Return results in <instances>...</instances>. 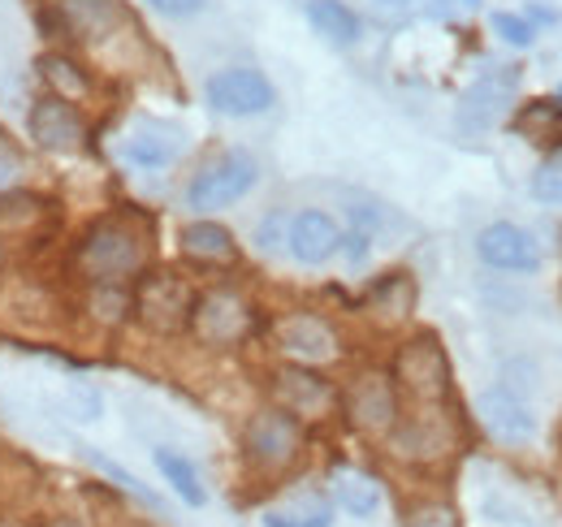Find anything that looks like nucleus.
<instances>
[{
    "label": "nucleus",
    "mask_w": 562,
    "mask_h": 527,
    "mask_svg": "<svg viewBox=\"0 0 562 527\" xmlns=\"http://www.w3.org/2000/svg\"><path fill=\"white\" fill-rule=\"evenodd\" d=\"M147 4L165 18H195V13H204L209 0H147Z\"/></svg>",
    "instance_id": "30"
},
{
    "label": "nucleus",
    "mask_w": 562,
    "mask_h": 527,
    "mask_svg": "<svg viewBox=\"0 0 562 527\" xmlns=\"http://www.w3.org/2000/svg\"><path fill=\"white\" fill-rule=\"evenodd\" d=\"M398 385L416 402L437 406L446 390H450V363H446V350L437 346V337H416L398 350V368H394Z\"/></svg>",
    "instance_id": "7"
},
{
    "label": "nucleus",
    "mask_w": 562,
    "mask_h": 527,
    "mask_svg": "<svg viewBox=\"0 0 562 527\" xmlns=\"http://www.w3.org/2000/svg\"><path fill=\"white\" fill-rule=\"evenodd\" d=\"M18 169H22V160H18L13 152H4V147H0V187H9V182L18 178Z\"/></svg>",
    "instance_id": "32"
},
{
    "label": "nucleus",
    "mask_w": 562,
    "mask_h": 527,
    "mask_svg": "<svg viewBox=\"0 0 562 527\" xmlns=\"http://www.w3.org/2000/svg\"><path fill=\"white\" fill-rule=\"evenodd\" d=\"M40 69H44L53 96H61V100H82L87 96V74H78V66L66 61V57H44Z\"/></svg>",
    "instance_id": "26"
},
{
    "label": "nucleus",
    "mask_w": 562,
    "mask_h": 527,
    "mask_svg": "<svg viewBox=\"0 0 562 527\" xmlns=\"http://www.w3.org/2000/svg\"><path fill=\"white\" fill-rule=\"evenodd\" d=\"M0 268H4V247H0Z\"/></svg>",
    "instance_id": "36"
},
{
    "label": "nucleus",
    "mask_w": 562,
    "mask_h": 527,
    "mask_svg": "<svg viewBox=\"0 0 562 527\" xmlns=\"http://www.w3.org/2000/svg\"><path fill=\"white\" fill-rule=\"evenodd\" d=\"M61 9H66V22H70V31L78 40L100 35V31H109L117 22V9L109 0H66Z\"/></svg>",
    "instance_id": "24"
},
{
    "label": "nucleus",
    "mask_w": 562,
    "mask_h": 527,
    "mask_svg": "<svg viewBox=\"0 0 562 527\" xmlns=\"http://www.w3.org/2000/svg\"><path fill=\"white\" fill-rule=\"evenodd\" d=\"M285 247H290V256H294L299 264L316 268V264H325L338 256V247H342V229H338V221H334L329 212H321V208H303V212L290 216V225H285Z\"/></svg>",
    "instance_id": "10"
},
{
    "label": "nucleus",
    "mask_w": 562,
    "mask_h": 527,
    "mask_svg": "<svg viewBox=\"0 0 562 527\" xmlns=\"http://www.w3.org/2000/svg\"><path fill=\"white\" fill-rule=\"evenodd\" d=\"M281 225H285V221H281L278 212L260 221V229H256V247H260V251H278L281 243H285V238H281Z\"/></svg>",
    "instance_id": "31"
},
{
    "label": "nucleus",
    "mask_w": 562,
    "mask_h": 527,
    "mask_svg": "<svg viewBox=\"0 0 562 527\" xmlns=\"http://www.w3.org/2000/svg\"><path fill=\"white\" fill-rule=\"evenodd\" d=\"M182 147H187L182 131L169 126V122H156V117H139L131 126V134L122 138V156L135 169H165V165H173L182 156Z\"/></svg>",
    "instance_id": "13"
},
{
    "label": "nucleus",
    "mask_w": 562,
    "mask_h": 527,
    "mask_svg": "<svg viewBox=\"0 0 562 527\" xmlns=\"http://www.w3.org/2000/svg\"><path fill=\"white\" fill-rule=\"evenodd\" d=\"M278 341L285 355H294V359H303V363H325V359L338 355L334 329H329L321 316H307V312H294V316L278 321Z\"/></svg>",
    "instance_id": "15"
},
{
    "label": "nucleus",
    "mask_w": 562,
    "mask_h": 527,
    "mask_svg": "<svg viewBox=\"0 0 562 527\" xmlns=\"http://www.w3.org/2000/svg\"><path fill=\"white\" fill-rule=\"evenodd\" d=\"M493 35L502 40V44H510V48H532L537 44V26H532V18H524V13H506V9H497L490 18Z\"/></svg>",
    "instance_id": "28"
},
{
    "label": "nucleus",
    "mask_w": 562,
    "mask_h": 527,
    "mask_svg": "<svg viewBox=\"0 0 562 527\" xmlns=\"http://www.w3.org/2000/svg\"><path fill=\"white\" fill-rule=\"evenodd\" d=\"M412 303H416V285H412L403 272H390V277L372 290V307H376L381 316H390V321L407 316V312H412Z\"/></svg>",
    "instance_id": "25"
},
{
    "label": "nucleus",
    "mask_w": 562,
    "mask_h": 527,
    "mask_svg": "<svg viewBox=\"0 0 562 527\" xmlns=\"http://www.w3.org/2000/svg\"><path fill=\"white\" fill-rule=\"evenodd\" d=\"M91 303H95V316H100V321H122L126 307H135L131 294H126L117 281H100V285L91 290Z\"/></svg>",
    "instance_id": "29"
},
{
    "label": "nucleus",
    "mask_w": 562,
    "mask_h": 527,
    "mask_svg": "<svg viewBox=\"0 0 562 527\" xmlns=\"http://www.w3.org/2000/svg\"><path fill=\"white\" fill-rule=\"evenodd\" d=\"M265 527H334V506L325 493H299L265 515Z\"/></svg>",
    "instance_id": "21"
},
{
    "label": "nucleus",
    "mask_w": 562,
    "mask_h": 527,
    "mask_svg": "<svg viewBox=\"0 0 562 527\" xmlns=\"http://www.w3.org/2000/svg\"><path fill=\"white\" fill-rule=\"evenodd\" d=\"M476 256L490 268H502V272H537L541 268V243L515 221H493L476 238Z\"/></svg>",
    "instance_id": "9"
},
{
    "label": "nucleus",
    "mask_w": 562,
    "mask_h": 527,
    "mask_svg": "<svg viewBox=\"0 0 562 527\" xmlns=\"http://www.w3.org/2000/svg\"><path fill=\"white\" fill-rule=\"evenodd\" d=\"M515 96H519V66H490L459 96V109H454L459 134H472V138L490 134L515 109Z\"/></svg>",
    "instance_id": "2"
},
{
    "label": "nucleus",
    "mask_w": 562,
    "mask_h": 527,
    "mask_svg": "<svg viewBox=\"0 0 562 527\" xmlns=\"http://www.w3.org/2000/svg\"><path fill=\"white\" fill-rule=\"evenodd\" d=\"M329 493H334V502H338L347 515H355V519H368V515H376V506H381V484H376L368 471H355V467H338V471H334Z\"/></svg>",
    "instance_id": "17"
},
{
    "label": "nucleus",
    "mask_w": 562,
    "mask_h": 527,
    "mask_svg": "<svg viewBox=\"0 0 562 527\" xmlns=\"http://www.w3.org/2000/svg\"><path fill=\"white\" fill-rule=\"evenodd\" d=\"M273 394H278L281 411L307 415V419H316V415H325L334 406L329 381L316 377V372H307V368H281L278 377H273Z\"/></svg>",
    "instance_id": "16"
},
{
    "label": "nucleus",
    "mask_w": 562,
    "mask_h": 527,
    "mask_svg": "<svg viewBox=\"0 0 562 527\" xmlns=\"http://www.w3.org/2000/svg\"><path fill=\"white\" fill-rule=\"evenodd\" d=\"M307 22L334 48L359 44V18H355L351 4H342V0H307Z\"/></svg>",
    "instance_id": "18"
},
{
    "label": "nucleus",
    "mask_w": 562,
    "mask_h": 527,
    "mask_svg": "<svg viewBox=\"0 0 562 527\" xmlns=\"http://www.w3.org/2000/svg\"><path fill=\"white\" fill-rule=\"evenodd\" d=\"M394 446H398L403 455H412V459H437V455L450 450V437H446V424H441L437 415H416V419L394 437Z\"/></svg>",
    "instance_id": "22"
},
{
    "label": "nucleus",
    "mask_w": 562,
    "mask_h": 527,
    "mask_svg": "<svg viewBox=\"0 0 562 527\" xmlns=\"http://www.w3.org/2000/svg\"><path fill=\"white\" fill-rule=\"evenodd\" d=\"M31 138L44 147V152H57V156H66V152H78L82 147V117L74 113L70 100H61V96H44L35 109H31Z\"/></svg>",
    "instance_id": "14"
},
{
    "label": "nucleus",
    "mask_w": 562,
    "mask_h": 527,
    "mask_svg": "<svg viewBox=\"0 0 562 527\" xmlns=\"http://www.w3.org/2000/svg\"><path fill=\"white\" fill-rule=\"evenodd\" d=\"M53 527H78V524H74V519H57Z\"/></svg>",
    "instance_id": "35"
},
{
    "label": "nucleus",
    "mask_w": 562,
    "mask_h": 527,
    "mask_svg": "<svg viewBox=\"0 0 562 527\" xmlns=\"http://www.w3.org/2000/svg\"><path fill=\"white\" fill-rule=\"evenodd\" d=\"M260 178V165L247 156V152H221L216 160H209L191 187H187V208L195 212H216V208H229L247 195Z\"/></svg>",
    "instance_id": "3"
},
{
    "label": "nucleus",
    "mask_w": 562,
    "mask_h": 527,
    "mask_svg": "<svg viewBox=\"0 0 562 527\" xmlns=\"http://www.w3.org/2000/svg\"><path fill=\"white\" fill-rule=\"evenodd\" d=\"M347 411L363 433H390L398 424V394L385 372H363L347 394Z\"/></svg>",
    "instance_id": "12"
},
{
    "label": "nucleus",
    "mask_w": 562,
    "mask_h": 527,
    "mask_svg": "<svg viewBox=\"0 0 562 527\" xmlns=\"http://www.w3.org/2000/svg\"><path fill=\"white\" fill-rule=\"evenodd\" d=\"M87 459L95 462V467H100V471H104L109 480H117V484H122V489H126V493H131L135 502H143L147 511H165V502H160V497H156V493H151L147 484H139V475H131L126 467H117V462H113V459H104L100 450H87Z\"/></svg>",
    "instance_id": "27"
},
{
    "label": "nucleus",
    "mask_w": 562,
    "mask_h": 527,
    "mask_svg": "<svg viewBox=\"0 0 562 527\" xmlns=\"http://www.w3.org/2000/svg\"><path fill=\"white\" fill-rule=\"evenodd\" d=\"M376 4H385V9H403V4H412V0H376Z\"/></svg>",
    "instance_id": "34"
},
{
    "label": "nucleus",
    "mask_w": 562,
    "mask_h": 527,
    "mask_svg": "<svg viewBox=\"0 0 562 527\" xmlns=\"http://www.w3.org/2000/svg\"><path fill=\"white\" fill-rule=\"evenodd\" d=\"M82 272L100 285V281H126L143 268V238L135 225L126 221H100L87 238H82V251H78Z\"/></svg>",
    "instance_id": "1"
},
{
    "label": "nucleus",
    "mask_w": 562,
    "mask_h": 527,
    "mask_svg": "<svg viewBox=\"0 0 562 527\" xmlns=\"http://www.w3.org/2000/svg\"><path fill=\"white\" fill-rule=\"evenodd\" d=\"M243 450H247L251 467H260V471H285L290 462L299 459V450H303L299 415H290L281 406L251 415V424L243 433Z\"/></svg>",
    "instance_id": "4"
},
{
    "label": "nucleus",
    "mask_w": 562,
    "mask_h": 527,
    "mask_svg": "<svg viewBox=\"0 0 562 527\" xmlns=\"http://www.w3.org/2000/svg\"><path fill=\"white\" fill-rule=\"evenodd\" d=\"M182 251H187L191 260L229 264L238 247H234V234H229L225 225H216V221H195V225L182 229Z\"/></svg>",
    "instance_id": "19"
},
{
    "label": "nucleus",
    "mask_w": 562,
    "mask_h": 527,
    "mask_svg": "<svg viewBox=\"0 0 562 527\" xmlns=\"http://www.w3.org/2000/svg\"><path fill=\"white\" fill-rule=\"evenodd\" d=\"M151 459H156V471L169 480V489H173V493H178L187 506H204V502H209V489H204V480H200L195 462L187 459V455H178V450L160 446Z\"/></svg>",
    "instance_id": "20"
},
{
    "label": "nucleus",
    "mask_w": 562,
    "mask_h": 527,
    "mask_svg": "<svg viewBox=\"0 0 562 527\" xmlns=\"http://www.w3.org/2000/svg\"><path fill=\"white\" fill-rule=\"evenodd\" d=\"M554 100H559V109H562V91H559V96H554Z\"/></svg>",
    "instance_id": "37"
},
{
    "label": "nucleus",
    "mask_w": 562,
    "mask_h": 527,
    "mask_svg": "<svg viewBox=\"0 0 562 527\" xmlns=\"http://www.w3.org/2000/svg\"><path fill=\"white\" fill-rule=\"evenodd\" d=\"M476 411H481V424L490 428L497 441H506V446H524V441L537 437L532 406L515 394V390H506V385L502 390H485L481 402H476Z\"/></svg>",
    "instance_id": "11"
},
{
    "label": "nucleus",
    "mask_w": 562,
    "mask_h": 527,
    "mask_svg": "<svg viewBox=\"0 0 562 527\" xmlns=\"http://www.w3.org/2000/svg\"><path fill=\"white\" fill-rule=\"evenodd\" d=\"M204 96H209V109L221 113V117H260L278 100L273 82L260 69H247V66L216 69L209 78V87H204Z\"/></svg>",
    "instance_id": "5"
},
{
    "label": "nucleus",
    "mask_w": 562,
    "mask_h": 527,
    "mask_svg": "<svg viewBox=\"0 0 562 527\" xmlns=\"http://www.w3.org/2000/svg\"><path fill=\"white\" fill-rule=\"evenodd\" d=\"M191 307H195V294L173 272H151L135 290V312L151 333H178L182 325H191Z\"/></svg>",
    "instance_id": "6"
},
{
    "label": "nucleus",
    "mask_w": 562,
    "mask_h": 527,
    "mask_svg": "<svg viewBox=\"0 0 562 527\" xmlns=\"http://www.w3.org/2000/svg\"><path fill=\"white\" fill-rule=\"evenodd\" d=\"M450 4H454V9H468V13H472V9H481V0H450Z\"/></svg>",
    "instance_id": "33"
},
{
    "label": "nucleus",
    "mask_w": 562,
    "mask_h": 527,
    "mask_svg": "<svg viewBox=\"0 0 562 527\" xmlns=\"http://www.w3.org/2000/svg\"><path fill=\"white\" fill-rule=\"evenodd\" d=\"M515 131L528 143H559L562 138V109L559 100H532L515 113Z\"/></svg>",
    "instance_id": "23"
},
{
    "label": "nucleus",
    "mask_w": 562,
    "mask_h": 527,
    "mask_svg": "<svg viewBox=\"0 0 562 527\" xmlns=\"http://www.w3.org/2000/svg\"><path fill=\"white\" fill-rule=\"evenodd\" d=\"M191 329L204 346H234L251 333V307L229 290H212L191 307Z\"/></svg>",
    "instance_id": "8"
}]
</instances>
